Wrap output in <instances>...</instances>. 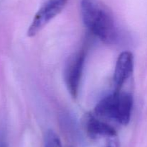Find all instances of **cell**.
<instances>
[{"mask_svg": "<svg viewBox=\"0 0 147 147\" xmlns=\"http://www.w3.org/2000/svg\"><path fill=\"white\" fill-rule=\"evenodd\" d=\"M133 103V97L131 94L114 91L96 105L94 112L100 118L112 120L126 125L130 121Z\"/></svg>", "mask_w": 147, "mask_h": 147, "instance_id": "2", "label": "cell"}, {"mask_svg": "<svg viewBox=\"0 0 147 147\" xmlns=\"http://www.w3.org/2000/svg\"><path fill=\"white\" fill-rule=\"evenodd\" d=\"M85 127L88 136L93 139H97L102 137L109 138L117 135L113 127L106 122L100 120L92 113L86 115Z\"/></svg>", "mask_w": 147, "mask_h": 147, "instance_id": "6", "label": "cell"}, {"mask_svg": "<svg viewBox=\"0 0 147 147\" xmlns=\"http://www.w3.org/2000/svg\"><path fill=\"white\" fill-rule=\"evenodd\" d=\"M0 147H9L7 135L3 128H0Z\"/></svg>", "mask_w": 147, "mask_h": 147, "instance_id": "8", "label": "cell"}, {"mask_svg": "<svg viewBox=\"0 0 147 147\" xmlns=\"http://www.w3.org/2000/svg\"><path fill=\"white\" fill-rule=\"evenodd\" d=\"M104 147H119V141L117 137H111L107 139Z\"/></svg>", "mask_w": 147, "mask_h": 147, "instance_id": "9", "label": "cell"}, {"mask_svg": "<svg viewBox=\"0 0 147 147\" xmlns=\"http://www.w3.org/2000/svg\"><path fill=\"white\" fill-rule=\"evenodd\" d=\"M67 0H48L37 11L27 30L28 37L35 36L50 20L60 14Z\"/></svg>", "mask_w": 147, "mask_h": 147, "instance_id": "3", "label": "cell"}, {"mask_svg": "<svg viewBox=\"0 0 147 147\" xmlns=\"http://www.w3.org/2000/svg\"><path fill=\"white\" fill-rule=\"evenodd\" d=\"M82 18L87 28L106 44H113L119 37L111 10L100 0H81Z\"/></svg>", "mask_w": 147, "mask_h": 147, "instance_id": "1", "label": "cell"}, {"mask_svg": "<svg viewBox=\"0 0 147 147\" xmlns=\"http://www.w3.org/2000/svg\"><path fill=\"white\" fill-rule=\"evenodd\" d=\"M85 59V52L80 50L69 58L65 68V82L69 93L73 98H76L78 95Z\"/></svg>", "mask_w": 147, "mask_h": 147, "instance_id": "4", "label": "cell"}, {"mask_svg": "<svg viewBox=\"0 0 147 147\" xmlns=\"http://www.w3.org/2000/svg\"><path fill=\"white\" fill-rule=\"evenodd\" d=\"M44 147H63L60 137L53 130H47L45 133Z\"/></svg>", "mask_w": 147, "mask_h": 147, "instance_id": "7", "label": "cell"}, {"mask_svg": "<svg viewBox=\"0 0 147 147\" xmlns=\"http://www.w3.org/2000/svg\"><path fill=\"white\" fill-rule=\"evenodd\" d=\"M134 55L130 51L122 52L118 57L113 74L114 91H121L126 81L134 71Z\"/></svg>", "mask_w": 147, "mask_h": 147, "instance_id": "5", "label": "cell"}]
</instances>
